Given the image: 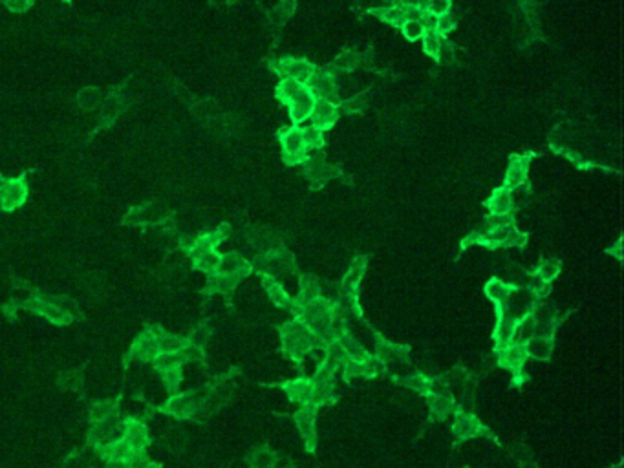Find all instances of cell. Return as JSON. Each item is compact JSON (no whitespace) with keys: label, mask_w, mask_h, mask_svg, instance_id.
<instances>
[{"label":"cell","mask_w":624,"mask_h":468,"mask_svg":"<svg viewBox=\"0 0 624 468\" xmlns=\"http://www.w3.org/2000/svg\"><path fill=\"white\" fill-rule=\"evenodd\" d=\"M280 338H282V351L288 359L297 364H302V360L310 351L317 349V340L310 329L302 322L293 320L286 322L280 326Z\"/></svg>","instance_id":"obj_1"},{"label":"cell","mask_w":624,"mask_h":468,"mask_svg":"<svg viewBox=\"0 0 624 468\" xmlns=\"http://www.w3.org/2000/svg\"><path fill=\"white\" fill-rule=\"evenodd\" d=\"M450 430H452V437L456 439V443H465L482 437V439H487V441L500 445V439L496 437V434L487 425H483L476 415L471 414V412H465V410H460L454 415Z\"/></svg>","instance_id":"obj_2"},{"label":"cell","mask_w":624,"mask_h":468,"mask_svg":"<svg viewBox=\"0 0 624 468\" xmlns=\"http://www.w3.org/2000/svg\"><path fill=\"white\" fill-rule=\"evenodd\" d=\"M335 371L337 368L328 364L326 360H321L317 366L315 375L310 379L313 384V404L317 408L323 406H332L337 403V395H335Z\"/></svg>","instance_id":"obj_3"},{"label":"cell","mask_w":624,"mask_h":468,"mask_svg":"<svg viewBox=\"0 0 624 468\" xmlns=\"http://www.w3.org/2000/svg\"><path fill=\"white\" fill-rule=\"evenodd\" d=\"M317 412L319 408L315 404H306V406H301L293 414V423H295L297 430L301 434L302 447H304L306 454L317 452Z\"/></svg>","instance_id":"obj_4"},{"label":"cell","mask_w":624,"mask_h":468,"mask_svg":"<svg viewBox=\"0 0 624 468\" xmlns=\"http://www.w3.org/2000/svg\"><path fill=\"white\" fill-rule=\"evenodd\" d=\"M280 145L284 150V163L295 165L302 163L306 159V148L302 143V130L299 126H291V128H282L279 132Z\"/></svg>","instance_id":"obj_5"},{"label":"cell","mask_w":624,"mask_h":468,"mask_svg":"<svg viewBox=\"0 0 624 468\" xmlns=\"http://www.w3.org/2000/svg\"><path fill=\"white\" fill-rule=\"evenodd\" d=\"M343 368V379L351 382L354 379H375L384 373V364L375 359V355H370L368 359L362 360H346Z\"/></svg>","instance_id":"obj_6"},{"label":"cell","mask_w":624,"mask_h":468,"mask_svg":"<svg viewBox=\"0 0 624 468\" xmlns=\"http://www.w3.org/2000/svg\"><path fill=\"white\" fill-rule=\"evenodd\" d=\"M494 359H496V366L509 370L511 373L524 371V364L527 360L526 344L511 342L500 346V348H494Z\"/></svg>","instance_id":"obj_7"},{"label":"cell","mask_w":624,"mask_h":468,"mask_svg":"<svg viewBox=\"0 0 624 468\" xmlns=\"http://www.w3.org/2000/svg\"><path fill=\"white\" fill-rule=\"evenodd\" d=\"M121 441L130 448L132 452H145L150 445L147 425L139 419L128 417L123 421V430H121Z\"/></svg>","instance_id":"obj_8"},{"label":"cell","mask_w":624,"mask_h":468,"mask_svg":"<svg viewBox=\"0 0 624 468\" xmlns=\"http://www.w3.org/2000/svg\"><path fill=\"white\" fill-rule=\"evenodd\" d=\"M121 430H123V421L117 419V417L95 421L90 428V443L95 448H99L112 441H117V439H121Z\"/></svg>","instance_id":"obj_9"},{"label":"cell","mask_w":624,"mask_h":468,"mask_svg":"<svg viewBox=\"0 0 624 468\" xmlns=\"http://www.w3.org/2000/svg\"><path fill=\"white\" fill-rule=\"evenodd\" d=\"M277 386L280 390H284L291 403L301 404V406L313 404V384L308 377L302 375L299 379H293V381H284Z\"/></svg>","instance_id":"obj_10"},{"label":"cell","mask_w":624,"mask_h":468,"mask_svg":"<svg viewBox=\"0 0 624 468\" xmlns=\"http://www.w3.org/2000/svg\"><path fill=\"white\" fill-rule=\"evenodd\" d=\"M317 97L313 95V92L308 86H302L301 92L297 93L295 99L290 103V115L293 121V126H297L299 123H302L308 117H312L313 108H315Z\"/></svg>","instance_id":"obj_11"},{"label":"cell","mask_w":624,"mask_h":468,"mask_svg":"<svg viewBox=\"0 0 624 468\" xmlns=\"http://www.w3.org/2000/svg\"><path fill=\"white\" fill-rule=\"evenodd\" d=\"M375 359L379 362H383L384 366L389 364L390 360H400V362L408 364L411 362V349H408V346L389 342L386 338L378 335V338H375Z\"/></svg>","instance_id":"obj_12"},{"label":"cell","mask_w":624,"mask_h":468,"mask_svg":"<svg viewBox=\"0 0 624 468\" xmlns=\"http://www.w3.org/2000/svg\"><path fill=\"white\" fill-rule=\"evenodd\" d=\"M428 399V421L430 423H443L450 417L456 415L461 410V406L456 403L454 397H445V395H430Z\"/></svg>","instance_id":"obj_13"},{"label":"cell","mask_w":624,"mask_h":468,"mask_svg":"<svg viewBox=\"0 0 624 468\" xmlns=\"http://www.w3.org/2000/svg\"><path fill=\"white\" fill-rule=\"evenodd\" d=\"M365 267H367V258L362 256V258H357L354 261V266L350 267V271L345 277V282H343V289H345L346 294V302H350L354 305V309L356 313L361 315V311L357 307V289H359V283H361V277L362 272H365Z\"/></svg>","instance_id":"obj_14"},{"label":"cell","mask_w":624,"mask_h":468,"mask_svg":"<svg viewBox=\"0 0 624 468\" xmlns=\"http://www.w3.org/2000/svg\"><path fill=\"white\" fill-rule=\"evenodd\" d=\"M535 154L529 152L526 156H513L511 158L509 169H507V176H505V183L504 189L507 191H515L518 187L524 185V181H526V172H527V165H529V159L533 158Z\"/></svg>","instance_id":"obj_15"},{"label":"cell","mask_w":624,"mask_h":468,"mask_svg":"<svg viewBox=\"0 0 624 468\" xmlns=\"http://www.w3.org/2000/svg\"><path fill=\"white\" fill-rule=\"evenodd\" d=\"M339 108L332 103H326V101H321L317 99V103H315V108H313V128H317V130L324 132L332 128L335 125V121L339 117Z\"/></svg>","instance_id":"obj_16"},{"label":"cell","mask_w":624,"mask_h":468,"mask_svg":"<svg viewBox=\"0 0 624 468\" xmlns=\"http://www.w3.org/2000/svg\"><path fill=\"white\" fill-rule=\"evenodd\" d=\"M246 461L249 465V468H277L279 456L268 445H258V447L249 450Z\"/></svg>","instance_id":"obj_17"},{"label":"cell","mask_w":624,"mask_h":468,"mask_svg":"<svg viewBox=\"0 0 624 468\" xmlns=\"http://www.w3.org/2000/svg\"><path fill=\"white\" fill-rule=\"evenodd\" d=\"M555 349V337H533L526 344L527 359L549 360Z\"/></svg>","instance_id":"obj_18"},{"label":"cell","mask_w":624,"mask_h":468,"mask_svg":"<svg viewBox=\"0 0 624 468\" xmlns=\"http://www.w3.org/2000/svg\"><path fill=\"white\" fill-rule=\"evenodd\" d=\"M390 377H392V381H394L395 384H401V386L408 388V390L419 393V395H423V397H428V395H430V377L423 375V373H419V371H414V373H411V375H403V377L390 375Z\"/></svg>","instance_id":"obj_19"},{"label":"cell","mask_w":624,"mask_h":468,"mask_svg":"<svg viewBox=\"0 0 624 468\" xmlns=\"http://www.w3.org/2000/svg\"><path fill=\"white\" fill-rule=\"evenodd\" d=\"M487 207L493 213V216H511V213L515 211L511 192L507 189H504V187L496 189L493 192V196L487 200Z\"/></svg>","instance_id":"obj_20"},{"label":"cell","mask_w":624,"mask_h":468,"mask_svg":"<svg viewBox=\"0 0 624 468\" xmlns=\"http://www.w3.org/2000/svg\"><path fill=\"white\" fill-rule=\"evenodd\" d=\"M518 291V285H513V283H505L498 278H493V280H489L487 285H485V293L487 296L494 302V305L498 307V305H505L507 304V300H509V294Z\"/></svg>","instance_id":"obj_21"},{"label":"cell","mask_w":624,"mask_h":468,"mask_svg":"<svg viewBox=\"0 0 624 468\" xmlns=\"http://www.w3.org/2000/svg\"><path fill=\"white\" fill-rule=\"evenodd\" d=\"M264 285L268 289L269 296H271V300H273L275 304L279 305V307H284V309H290L291 299L273 277H264Z\"/></svg>","instance_id":"obj_22"},{"label":"cell","mask_w":624,"mask_h":468,"mask_svg":"<svg viewBox=\"0 0 624 468\" xmlns=\"http://www.w3.org/2000/svg\"><path fill=\"white\" fill-rule=\"evenodd\" d=\"M110 417H117V401H99L90 410V419L92 423L95 421L110 419Z\"/></svg>","instance_id":"obj_23"},{"label":"cell","mask_w":624,"mask_h":468,"mask_svg":"<svg viewBox=\"0 0 624 468\" xmlns=\"http://www.w3.org/2000/svg\"><path fill=\"white\" fill-rule=\"evenodd\" d=\"M301 88L302 84H299V82L293 81V79H282L279 88H277V97H279L286 106H290V103L295 99L297 93L301 92Z\"/></svg>","instance_id":"obj_24"},{"label":"cell","mask_w":624,"mask_h":468,"mask_svg":"<svg viewBox=\"0 0 624 468\" xmlns=\"http://www.w3.org/2000/svg\"><path fill=\"white\" fill-rule=\"evenodd\" d=\"M443 43L445 38L439 37L438 33H427V35H423V49H425V54L430 55V57H439L441 49H443Z\"/></svg>","instance_id":"obj_25"},{"label":"cell","mask_w":624,"mask_h":468,"mask_svg":"<svg viewBox=\"0 0 624 468\" xmlns=\"http://www.w3.org/2000/svg\"><path fill=\"white\" fill-rule=\"evenodd\" d=\"M359 59H361V57L354 54V51H345V54H340L339 57L334 60V65L332 66L339 71H350L354 70L357 65H361V60Z\"/></svg>","instance_id":"obj_26"},{"label":"cell","mask_w":624,"mask_h":468,"mask_svg":"<svg viewBox=\"0 0 624 468\" xmlns=\"http://www.w3.org/2000/svg\"><path fill=\"white\" fill-rule=\"evenodd\" d=\"M302 143H304V148L306 150H317L324 145V136L323 132L317 130V128H306V130H302Z\"/></svg>","instance_id":"obj_27"},{"label":"cell","mask_w":624,"mask_h":468,"mask_svg":"<svg viewBox=\"0 0 624 468\" xmlns=\"http://www.w3.org/2000/svg\"><path fill=\"white\" fill-rule=\"evenodd\" d=\"M559 272H560L559 261H551V260H549V261H546V264H542V266L538 267L537 271H535V274L538 277V280L551 283V280H553V278L557 277Z\"/></svg>","instance_id":"obj_28"},{"label":"cell","mask_w":624,"mask_h":468,"mask_svg":"<svg viewBox=\"0 0 624 468\" xmlns=\"http://www.w3.org/2000/svg\"><path fill=\"white\" fill-rule=\"evenodd\" d=\"M401 32L405 35L408 40H417V38H423L425 35V30H423L421 22L419 21H406L403 26H401Z\"/></svg>","instance_id":"obj_29"},{"label":"cell","mask_w":624,"mask_h":468,"mask_svg":"<svg viewBox=\"0 0 624 468\" xmlns=\"http://www.w3.org/2000/svg\"><path fill=\"white\" fill-rule=\"evenodd\" d=\"M293 10H295V4L282 2V4H279L273 11H271V21H273L275 24H284V22L291 16V11Z\"/></svg>","instance_id":"obj_30"},{"label":"cell","mask_w":624,"mask_h":468,"mask_svg":"<svg viewBox=\"0 0 624 468\" xmlns=\"http://www.w3.org/2000/svg\"><path fill=\"white\" fill-rule=\"evenodd\" d=\"M365 93H357L356 97H351V99H348V101H346L345 104H340V108H339V114L340 112H345V114H357V112H361L362 108H365Z\"/></svg>","instance_id":"obj_31"},{"label":"cell","mask_w":624,"mask_h":468,"mask_svg":"<svg viewBox=\"0 0 624 468\" xmlns=\"http://www.w3.org/2000/svg\"><path fill=\"white\" fill-rule=\"evenodd\" d=\"M161 377H163L165 386L169 388L170 392L176 390V388L180 386L181 382V368H172V370H165L161 371Z\"/></svg>","instance_id":"obj_32"},{"label":"cell","mask_w":624,"mask_h":468,"mask_svg":"<svg viewBox=\"0 0 624 468\" xmlns=\"http://www.w3.org/2000/svg\"><path fill=\"white\" fill-rule=\"evenodd\" d=\"M456 27V19L450 13H445V15L438 16V35L439 37H445L447 33L452 32Z\"/></svg>","instance_id":"obj_33"},{"label":"cell","mask_w":624,"mask_h":468,"mask_svg":"<svg viewBox=\"0 0 624 468\" xmlns=\"http://www.w3.org/2000/svg\"><path fill=\"white\" fill-rule=\"evenodd\" d=\"M516 461H518V468H538V463L533 459V456L526 450V447L520 445V452L515 454Z\"/></svg>","instance_id":"obj_34"},{"label":"cell","mask_w":624,"mask_h":468,"mask_svg":"<svg viewBox=\"0 0 624 468\" xmlns=\"http://www.w3.org/2000/svg\"><path fill=\"white\" fill-rule=\"evenodd\" d=\"M529 381V375H526L524 371H518V373H513V379H511L509 386L511 388H522L526 382Z\"/></svg>","instance_id":"obj_35"},{"label":"cell","mask_w":624,"mask_h":468,"mask_svg":"<svg viewBox=\"0 0 624 468\" xmlns=\"http://www.w3.org/2000/svg\"><path fill=\"white\" fill-rule=\"evenodd\" d=\"M104 468H126V463L121 459H106V467Z\"/></svg>","instance_id":"obj_36"},{"label":"cell","mask_w":624,"mask_h":468,"mask_svg":"<svg viewBox=\"0 0 624 468\" xmlns=\"http://www.w3.org/2000/svg\"><path fill=\"white\" fill-rule=\"evenodd\" d=\"M286 468H293V467H286Z\"/></svg>","instance_id":"obj_37"}]
</instances>
